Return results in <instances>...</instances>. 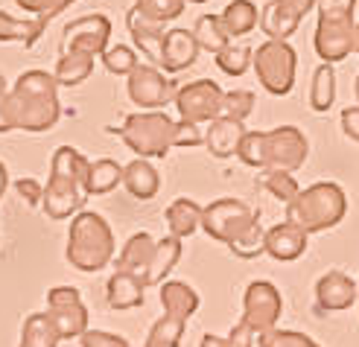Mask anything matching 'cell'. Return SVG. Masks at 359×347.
<instances>
[{
  "mask_svg": "<svg viewBox=\"0 0 359 347\" xmlns=\"http://www.w3.org/2000/svg\"><path fill=\"white\" fill-rule=\"evenodd\" d=\"M228 248L240 260H255V257H260V254H266V231L260 228V222H255L237 243H231Z\"/></svg>",
  "mask_w": 359,
  "mask_h": 347,
  "instance_id": "38",
  "label": "cell"
},
{
  "mask_svg": "<svg viewBox=\"0 0 359 347\" xmlns=\"http://www.w3.org/2000/svg\"><path fill=\"white\" fill-rule=\"evenodd\" d=\"M245 137V125L243 120H234L228 114H219L217 120L208 123L205 129V146L213 158H231L240 152V143Z\"/></svg>",
  "mask_w": 359,
  "mask_h": 347,
  "instance_id": "18",
  "label": "cell"
},
{
  "mask_svg": "<svg viewBox=\"0 0 359 347\" xmlns=\"http://www.w3.org/2000/svg\"><path fill=\"white\" fill-rule=\"evenodd\" d=\"M109 39H111V21L102 12L94 15H82L76 21H70L65 27V41H62V53L65 50H79L88 56H102L109 50Z\"/></svg>",
  "mask_w": 359,
  "mask_h": 347,
  "instance_id": "13",
  "label": "cell"
},
{
  "mask_svg": "<svg viewBox=\"0 0 359 347\" xmlns=\"http://www.w3.org/2000/svg\"><path fill=\"white\" fill-rule=\"evenodd\" d=\"M318 0H269L260 12V29L263 35L275 41H290V35L301 27L304 15L313 12Z\"/></svg>",
  "mask_w": 359,
  "mask_h": 347,
  "instance_id": "15",
  "label": "cell"
},
{
  "mask_svg": "<svg viewBox=\"0 0 359 347\" xmlns=\"http://www.w3.org/2000/svg\"><path fill=\"white\" fill-rule=\"evenodd\" d=\"M126 27H129L132 32V41L135 47L147 56L152 64L161 67V53H164V29H161L158 24L147 21V18H140L135 9H129V15H126Z\"/></svg>",
  "mask_w": 359,
  "mask_h": 347,
  "instance_id": "20",
  "label": "cell"
},
{
  "mask_svg": "<svg viewBox=\"0 0 359 347\" xmlns=\"http://www.w3.org/2000/svg\"><path fill=\"white\" fill-rule=\"evenodd\" d=\"M193 35H196V41H199V47L213 53V56L231 44V35H228L219 15H202L199 21H196V27H193Z\"/></svg>",
  "mask_w": 359,
  "mask_h": 347,
  "instance_id": "32",
  "label": "cell"
},
{
  "mask_svg": "<svg viewBox=\"0 0 359 347\" xmlns=\"http://www.w3.org/2000/svg\"><path fill=\"white\" fill-rule=\"evenodd\" d=\"M6 90H9V88H6V79L0 76V94H6Z\"/></svg>",
  "mask_w": 359,
  "mask_h": 347,
  "instance_id": "52",
  "label": "cell"
},
{
  "mask_svg": "<svg viewBox=\"0 0 359 347\" xmlns=\"http://www.w3.org/2000/svg\"><path fill=\"white\" fill-rule=\"evenodd\" d=\"M111 135H120L137 158H167V152L175 146V120L167 117V111H137L129 114L120 129H109Z\"/></svg>",
  "mask_w": 359,
  "mask_h": 347,
  "instance_id": "7",
  "label": "cell"
},
{
  "mask_svg": "<svg viewBox=\"0 0 359 347\" xmlns=\"http://www.w3.org/2000/svg\"><path fill=\"white\" fill-rule=\"evenodd\" d=\"M15 123H12V111H9V90L0 94V132H12Z\"/></svg>",
  "mask_w": 359,
  "mask_h": 347,
  "instance_id": "48",
  "label": "cell"
},
{
  "mask_svg": "<svg viewBox=\"0 0 359 347\" xmlns=\"http://www.w3.org/2000/svg\"><path fill=\"white\" fill-rule=\"evenodd\" d=\"M70 4H76V0H56V12H65Z\"/></svg>",
  "mask_w": 359,
  "mask_h": 347,
  "instance_id": "50",
  "label": "cell"
},
{
  "mask_svg": "<svg viewBox=\"0 0 359 347\" xmlns=\"http://www.w3.org/2000/svg\"><path fill=\"white\" fill-rule=\"evenodd\" d=\"M161 304H164V315L187 321L196 309H199V295H196L193 286H187L182 280H170L161 286Z\"/></svg>",
  "mask_w": 359,
  "mask_h": 347,
  "instance_id": "25",
  "label": "cell"
},
{
  "mask_svg": "<svg viewBox=\"0 0 359 347\" xmlns=\"http://www.w3.org/2000/svg\"><path fill=\"white\" fill-rule=\"evenodd\" d=\"M202 143H205V132L199 129V123L190 120L175 123V146H202Z\"/></svg>",
  "mask_w": 359,
  "mask_h": 347,
  "instance_id": "43",
  "label": "cell"
},
{
  "mask_svg": "<svg viewBox=\"0 0 359 347\" xmlns=\"http://www.w3.org/2000/svg\"><path fill=\"white\" fill-rule=\"evenodd\" d=\"M356 100H359V76H356Z\"/></svg>",
  "mask_w": 359,
  "mask_h": 347,
  "instance_id": "54",
  "label": "cell"
},
{
  "mask_svg": "<svg viewBox=\"0 0 359 347\" xmlns=\"http://www.w3.org/2000/svg\"><path fill=\"white\" fill-rule=\"evenodd\" d=\"M9 111L15 129L50 132L62 117L59 82L47 70H27L9 90Z\"/></svg>",
  "mask_w": 359,
  "mask_h": 347,
  "instance_id": "1",
  "label": "cell"
},
{
  "mask_svg": "<svg viewBox=\"0 0 359 347\" xmlns=\"http://www.w3.org/2000/svg\"><path fill=\"white\" fill-rule=\"evenodd\" d=\"M82 347H129L123 336H114V333H102V330H85L79 336Z\"/></svg>",
  "mask_w": 359,
  "mask_h": 347,
  "instance_id": "44",
  "label": "cell"
},
{
  "mask_svg": "<svg viewBox=\"0 0 359 347\" xmlns=\"http://www.w3.org/2000/svg\"><path fill=\"white\" fill-rule=\"evenodd\" d=\"M199 41H196L193 29H170L164 35V53H161V67L167 73H178V70H187L196 56H199Z\"/></svg>",
  "mask_w": 359,
  "mask_h": 347,
  "instance_id": "19",
  "label": "cell"
},
{
  "mask_svg": "<svg viewBox=\"0 0 359 347\" xmlns=\"http://www.w3.org/2000/svg\"><path fill=\"white\" fill-rule=\"evenodd\" d=\"M184 327H187V321H178L172 315H164V318L155 321V327L149 330L147 341L155 344V347H178V344H182V336H184Z\"/></svg>",
  "mask_w": 359,
  "mask_h": 347,
  "instance_id": "37",
  "label": "cell"
},
{
  "mask_svg": "<svg viewBox=\"0 0 359 347\" xmlns=\"http://www.w3.org/2000/svg\"><path fill=\"white\" fill-rule=\"evenodd\" d=\"M222 88L213 82V79H196V82H187L175 90V108L182 120H190V123H210L222 114Z\"/></svg>",
  "mask_w": 359,
  "mask_h": 347,
  "instance_id": "11",
  "label": "cell"
},
{
  "mask_svg": "<svg viewBox=\"0 0 359 347\" xmlns=\"http://www.w3.org/2000/svg\"><path fill=\"white\" fill-rule=\"evenodd\" d=\"M342 132L359 143V105H351L342 111Z\"/></svg>",
  "mask_w": 359,
  "mask_h": 347,
  "instance_id": "47",
  "label": "cell"
},
{
  "mask_svg": "<svg viewBox=\"0 0 359 347\" xmlns=\"http://www.w3.org/2000/svg\"><path fill=\"white\" fill-rule=\"evenodd\" d=\"M336 102V70L333 64H318L313 73V88H310V108L318 114L330 111Z\"/></svg>",
  "mask_w": 359,
  "mask_h": 347,
  "instance_id": "31",
  "label": "cell"
},
{
  "mask_svg": "<svg viewBox=\"0 0 359 347\" xmlns=\"http://www.w3.org/2000/svg\"><path fill=\"white\" fill-rule=\"evenodd\" d=\"M94 59L97 56H88V53H79V50H65L62 59L56 62V73L53 76L65 88H76L94 73Z\"/></svg>",
  "mask_w": 359,
  "mask_h": 347,
  "instance_id": "26",
  "label": "cell"
},
{
  "mask_svg": "<svg viewBox=\"0 0 359 347\" xmlns=\"http://www.w3.org/2000/svg\"><path fill=\"white\" fill-rule=\"evenodd\" d=\"M257 344L260 347H321L316 344L310 336H304V333H295V330H266L257 336Z\"/></svg>",
  "mask_w": 359,
  "mask_h": 347,
  "instance_id": "40",
  "label": "cell"
},
{
  "mask_svg": "<svg viewBox=\"0 0 359 347\" xmlns=\"http://www.w3.org/2000/svg\"><path fill=\"white\" fill-rule=\"evenodd\" d=\"M62 333L50 313H35L24 321L21 347H59Z\"/></svg>",
  "mask_w": 359,
  "mask_h": 347,
  "instance_id": "28",
  "label": "cell"
},
{
  "mask_svg": "<svg viewBox=\"0 0 359 347\" xmlns=\"http://www.w3.org/2000/svg\"><path fill=\"white\" fill-rule=\"evenodd\" d=\"M123 187L129 190L135 198H140V202H147V198H152L158 193L161 175L147 158H135L132 163L123 167Z\"/></svg>",
  "mask_w": 359,
  "mask_h": 347,
  "instance_id": "23",
  "label": "cell"
},
{
  "mask_svg": "<svg viewBox=\"0 0 359 347\" xmlns=\"http://www.w3.org/2000/svg\"><path fill=\"white\" fill-rule=\"evenodd\" d=\"M255 94L251 90H228L222 97V114L234 117V120H245L251 111H255Z\"/></svg>",
  "mask_w": 359,
  "mask_h": 347,
  "instance_id": "42",
  "label": "cell"
},
{
  "mask_svg": "<svg viewBox=\"0 0 359 347\" xmlns=\"http://www.w3.org/2000/svg\"><path fill=\"white\" fill-rule=\"evenodd\" d=\"M102 64L109 73H114V76H129V73L137 67V59H135V50L126 47V44H117V47H109L102 53Z\"/></svg>",
  "mask_w": 359,
  "mask_h": 347,
  "instance_id": "39",
  "label": "cell"
},
{
  "mask_svg": "<svg viewBox=\"0 0 359 347\" xmlns=\"http://www.w3.org/2000/svg\"><path fill=\"white\" fill-rule=\"evenodd\" d=\"M202 210L193 202V198H175V202L167 207V225H170V233L184 240V236L196 233V228L202 225Z\"/></svg>",
  "mask_w": 359,
  "mask_h": 347,
  "instance_id": "29",
  "label": "cell"
},
{
  "mask_svg": "<svg viewBox=\"0 0 359 347\" xmlns=\"http://www.w3.org/2000/svg\"><path fill=\"white\" fill-rule=\"evenodd\" d=\"M155 240L147 233V231H140V233H135L129 243L123 245V251H120V257H117V268H123V271H132V275H137L140 280L147 278V271H149V266H152V257H155Z\"/></svg>",
  "mask_w": 359,
  "mask_h": 347,
  "instance_id": "22",
  "label": "cell"
},
{
  "mask_svg": "<svg viewBox=\"0 0 359 347\" xmlns=\"http://www.w3.org/2000/svg\"><path fill=\"white\" fill-rule=\"evenodd\" d=\"M15 190H18V196H21V198H27L29 207H39L44 202V187L39 184V181H32V178L15 181Z\"/></svg>",
  "mask_w": 359,
  "mask_h": 347,
  "instance_id": "45",
  "label": "cell"
},
{
  "mask_svg": "<svg viewBox=\"0 0 359 347\" xmlns=\"http://www.w3.org/2000/svg\"><path fill=\"white\" fill-rule=\"evenodd\" d=\"M18 6H21L24 12H35V18H47V21H53L59 12H56V0H15Z\"/></svg>",
  "mask_w": 359,
  "mask_h": 347,
  "instance_id": "46",
  "label": "cell"
},
{
  "mask_svg": "<svg viewBox=\"0 0 359 347\" xmlns=\"http://www.w3.org/2000/svg\"><path fill=\"white\" fill-rule=\"evenodd\" d=\"M257 222V213L240 198H217L202 210V228L217 243H237L240 236Z\"/></svg>",
  "mask_w": 359,
  "mask_h": 347,
  "instance_id": "9",
  "label": "cell"
},
{
  "mask_svg": "<svg viewBox=\"0 0 359 347\" xmlns=\"http://www.w3.org/2000/svg\"><path fill=\"white\" fill-rule=\"evenodd\" d=\"M307 231H304L301 225H295V222H280V225H275V228H269L266 231V254L272 260H278V263H292V260H298L304 251H307Z\"/></svg>",
  "mask_w": 359,
  "mask_h": 347,
  "instance_id": "17",
  "label": "cell"
},
{
  "mask_svg": "<svg viewBox=\"0 0 359 347\" xmlns=\"http://www.w3.org/2000/svg\"><path fill=\"white\" fill-rule=\"evenodd\" d=\"M88 172H91V161H88L74 146H59L53 155L50 181L44 187V213L50 219H67L76 213L88 198Z\"/></svg>",
  "mask_w": 359,
  "mask_h": 347,
  "instance_id": "3",
  "label": "cell"
},
{
  "mask_svg": "<svg viewBox=\"0 0 359 347\" xmlns=\"http://www.w3.org/2000/svg\"><path fill=\"white\" fill-rule=\"evenodd\" d=\"M184 6H187V0H135L132 9L140 18H147V21L164 27V24L175 21V18L184 12Z\"/></svg>",
  "mask_w": 359,
  "mask_h": 347,
  "instance_id": "35",
  "label": "cell"
},
{
  "mask_svg": "<svg viewBox=\"0 0 359 347\" xmlns=\"http://www.w3.org/2000/svg\"><path fill=\"white\" fill-rule=\"evenodd\" d=\"M6 184H9V172H6V163H0V198L6 193Z\"/></svg>",
  "mask_w": 359,
  "mask_h": 347,
  "instance_id": "49",
  "label": "cell"
},
{
  "mask_svg": "<svg viewBox=\"0 0 359 347\" xmlns=\"http://www.w3.org/2000/svg\"><path fill=\"white\" fill-rule=\"evenodd\" d=\"M257 184H260L263 190H269V193H272L278 202H283V205L295 202L298 193H301L295 175H292V172H286V170H260Z\"/></svg>",
  "mask_w": 359,
  "mask_h": 347,
  "instance_id": "34",
  "label": "cell"
},
{
  "mask_svg": "<svg viewBox=\"0 0 359 347\" xmlns=\"http://www.w3.org/2000/svg\"><path fill=\"white\" fill-rule=\"evenodd\" d=\"M359 298V283L348 278L345 271H327L325 278H318L316 283V313H342L351 309V304Z\"/></svg>",
  "mask_w": 359,
  "mask_h": 347,
  "instance_id": "16",
  "label": "cell"
},
{
  "mask_svg": "<svg viewBox=\"0 0 359 347\" xmlns=\"http://www.w3.org/2000/svg\"><path fill=\"white\" fill-rule=\"evenodd\" d=\"M255 339H257V333L251 330L248 324H237L234 330H231V336L228 339H222V336H213V333H208L205 339H202V344L199 347H255Z\"/></svg>",
  "mask_w": 359,
  "mask_h": 347,
  "instance_id": "41",
  "label": "cell"
},
{
  "mask_svg": "<svg viewBox=\"0 0 359 347\" xmlns=\"http://www.w3.org/2000/svg\"><path fill=\"white\" fill-rule=\"evenodd\" d=\"M143 347H155V344H149V341H147V344H143Z\"/></svg>",
  "mask_w": 359,
  "mask_h": 347,
  "instance_id": "55",
  "label": "cell"
},
{
  "mask_svg": "<svg viewBox=\"0 0 359 347\" xmlns=\"http://www.w3.org/2000/svg\"><path fill=\"white\" fill-rule=\"evenodd\" d=\"M143 289H147V283H143L137 275L117 268L109 278V286H105V298H109L111 309H120L123 313V309L143 306Z\"/></svg>",
  "mask_w": 359,
  "mask_h": 347,
  "instance_id": "21",
  "label": "cell"
},
{
  "mask_svg": "<svg viewBox=\"0 0 359 347\" xmlns=\"http://www.w3.org/2000/svg\"><path fill=\"white\" fill-rule=\"evenodd\" d=\"M47 313L56 321L62 339H79L88 330V309L74 286H56L47 292Z\"/></svg>",
  "mask_w": 359,
  "mask_h": 347,
  "instance_id": "14",
  "label": "cell"
},
{
  "mask_svg": "<svg viewBox=\"0 0 359 347\" xmlns=\"http://www.w3.org/2000/svg\"><path fill=\"white\" fill-rule=\"evenodd\" d=\"M187 4H208V0H187Z\"/></svg>",
  "mask_w": 359,
  "mask_h": 347,
  "instance_id": "53",
  "label": "cell"
},
{
  "mask_svg": "<svg viewBox=\"0 0 359 347\" xmlns=\"http://www.w3.org/2000/svg\"><path fill=\"white\" fill-rule=\"evenodd\" d=\"M126 90H129V100L135 105L147 108V111H161V108L175 100L178 88L158 70V64H137L126 76Z\"/></svg>",
  "mask_w": 359,
  "mask_h": 347,
  "instance_id": "10",
  "label": "cell"
},
{
  "mask_svg": "<svg viewBox=\"0 0 359 347\" xmlns=\"http://www.w3.org/2000/svg\"><path fill=\"white\" fill-rule=\"evenodd\" d=\"M318 24H316V53L327 64L345 62L353 53L356 35V0H318Z\"/></svg>",
  "mask_w": 359,
  "mask_h": 347,
  "instance_id": "6",
  "label": "cell"
},
{
  "mask_svg": "<svg viewBox=\"0 0 359 347\" xmlns=\"http://www.w3.org/2000/svg\"><path fill=\"white\" fill-rule=\"evenodd\" d=\"M255 67L260 85L272 97H286L295 85V70H298V53L290 41H275L269 39L255 50Z\"/></svg>",
  "mask_w": 359,
  "mask_h": 347,
  "instance_id": "8",
  "label": "cell"
},
{
  "mask_svg": "<svg viewBox=\"0 0 359 347\" xmlns=\"http://www.w3.org/2000/svg\"><path fill=\"white\" fill-rule=\"evenodd\" d=\"M353 53H359V24H356V35H353Z\"/></svg>",
  "mask_w": 359,
  "mask_h": 347,
  "instance_id": "51",
  "label": "cell"
},
{
  "mask_svg": "<svg viewBox=\"0 0 359 347\" xmlns=\"http://www.w3.org/2000/svg\"><path fill=\"white\" fill-rule=\"evenodd\" d=\"M348 198L345 190L333 184V181H318V184L301 190L295 202L286 205V219L301 225L307 233L330 231L345 219Z\"/></svg>",
  "mask_w": 359,
  "mask_h": 347,
  "instance_id": "4",
  "label": "cell"
},
{
  "mask_svg": "<svg viewBox=\"0 0 359 347\" xmlns=\"http://www.w3.org/2000/svg\"><path fill=\"white\" fill-rule=\"evenodd\" d=\"M280 309H283L280 292L272 283L269 280L248 283L245 298H243V324H248L257 336L266 333V330H272V327L278 324Z\"/></svg>",
  "mask_w": 359,
  "mask_h": 347,
  "instance_id": "12",
  "label": "cell"
},
{
  "mask_svg": "<svg viewBox=\"0 0 359 347\" xmlns=\"http://www.w3.org/2000/svg\"><path fill=\"white\" fill-rule=\"evenodd\" d=\"M356 301H359V298H356Z\"/></svg>",
  "mask_w": 359,
  "mask_h": 347,
  "instance_id": "56",
  "label": "cell"
},
{
  "mask_svg": "<svg viewBox=\"0 0 359 347\" xmlns=\"http://www.w3.org/2000/svg\"><path fill=\"white\" fill-rule=\"evenodd\" d=\"M219 18H222V24H225L231 39H237V35H248L260 24V12H257V6L251 4V0H231V4L219 12Z\"/></svg>",
  "mask_w": 359,
  "mask_h": 347,
  "instance_id": "30",
  "label": "cell"
},
{
  "mask_svg": "<svg viewBox=\"0 0 359 347\" xmlns=\"http://www.w3.org/2000/svg\"><path fill=\"white\" fill-rule=\"evenodd\" d=\"M117 184H123V167L111 158L91 161V172H88V196H105Z\"/></svg>",
  "mask_w": 359,
  "mask_h": 347,
  "instance_id": "33",
  "label": "cell"
},
{
  "mask_svg": "<svg viewBox=\"0 0 359 347\" xmlns=\"http://www.w3.org/2000/svg\"><path fill=\"white\" fill-rule=\"evenodd\" d=\"M255 62V50L245 44H228L225 50L217 53V67L228 76H243V73Z\"/></svg>",
  "mask_w": 359,
  "mask_h": 347,
  "instance_id": "36",
  "label": "cell"
},
{
  "mask_svg": "<svg viewBox=\"0 0 359 347\" xmlns=\"http://www.w3.org/2000/svg\"><path fill=\"white\" fill-rule=\"evenodd\" d=\"M310 143L295 125H278L272 132H245L237 158L255 170H286L295 172L304 167Z\"/></svg>",
  "mask_w": 359,
  "mask_h": 347,
  "instance_id": "2",
  "label": "cell"
},
{
  "mask_svg": "<svg viewBox=\"0 0 359 347\" xmlns=\"http://www.w3.org/2000/svg\"><path fill=\"white\" fill-rule=\"evenodd\" d=\"M178 260H182V240H178V236H164V240L155 245V257H152V266L147 271V278H143V283L147 286L164 283V278L175 268Z\"/></svg>",
  "mask_w": 359,
  "mask_h": 347,
  "instance_id": "27",
  "label": "cell"
},
{
  "mask_svg": "<svg viewBox=\"0 0 359 347\" xmlns=\"http://www.w3.org/2000/svg\"><path fill=\"white\" fill-rule=\"evenodd\" d=\"M114 257V233L100 213H79L67 233V263L79 271H100Z\"/></svg>",
  "mask_w": 359,
  "mask_h": 347,
  "instance_id": "5",
  "label": "cell"
},
{
  "mask_svg": "<svg viewBox=\"0 0 359 347\" xmlns=\"http://www.w3.org/2000/svg\"><path fill=\"white\" fill-rule=\"evenodd\" d=\"M47 18H12L0 9V41H18L24 47H32L47 29Z\"/></svg>",
  "mask_w": 359,
  "mask_h": 347,
  "instance_id": "24",
  "label": "cell"
}]
</instances>
